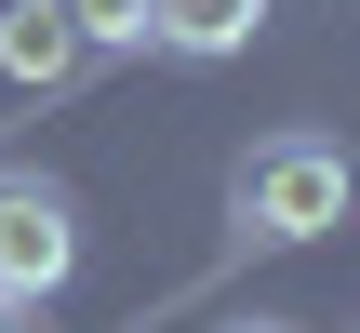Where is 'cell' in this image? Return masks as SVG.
I'll return each mask as SVG.
<instances>
[{"instance_id": "1", "label": "cell", "mask_w": 360, "mask_h": 333, "mask_svg": "<svg viewBox=\"0 0 360 333\" xmlns=\"http://www.w3.org/2000/svg\"><path fill=\"white\" fill-rule=\"evenodd\" d=\"M360 200L347 147L334 133H254L240 160H227V227L254 240V254H307V240H334Z\"/></svg>"}, {"instance_id": "2", "label": "cell", "mask_w": 360, "mask_h": 333, "mask_svg": "<svg viewBox=\"0 0 360 333\" xmlns=\"http://www.w3.org/2000/svg\"><path fill=\"white\" fill-rule=\"evenodd\" d=\"M80 267V200L53 174H0V307H53Z\"/></svg>"}, {"instance_id": "3", "label": "cell", "mask_w": 360, "mask_h": 333, "mask_svg": "<svg viewBox=\"0 0 360 333\" xmlns=\"http://www.w3.org/2000/svg\"><path fill=\"white\" fill-rule=\"evenodd\" d=\"M67 67H80V27H67L53 0H0V80H13V93H53Z\"/></svg>"}, {"instance_id": "4", "label": "cell", "mask_w": 360, "mask_h": 333, "mask_svg": "<svg viewBox=\"0 0 360 333\" xmlns=\"http://www.w3.org/2000/svg\"><path fill=\"white\" fill-rule=\"evenodd\" d=\"M254 27H267V0H147V40H160V53H187V67L240 53Z\"/></svg>"}, {"instance_id": "5", "label": "cell", "mask_w": 360, "mask_h": 333, "mask_svg": "<svg viewBox=\"0 0 360 333\" xmlns=\"http://www.w3.org/2000/svg\"><path fill=\"white\" fill-rule=\"evenodd\" d=\"M80 27V53H147V0H53Z\"/></svg>"}, {"instance_id": "6", "label": "cell", "mask_w": 360, "mask_h": 333, "mask_svg": "<svg viewBox=\"0 0 360 333\" xmlns=\"http://www.w3.org/2000/svg\"><path fill=\"white\" fill-rule=\"evenodd\" d=\"M227 333H294V320H227Z\"/></svg>"}, {"instance_id": "7", "label": "cell", "mask_w": 360, "mask_h": 333, "mask_svg": "<svg viewBox=\"0 0 360 333\" xmlns=\"http://www.w3.org/2000/svg\"><path fill=\"white\" fill-rule=\"evenodd\" d=\"M0 333H13V307H0Z\"/></svg>"}]
</instances>
